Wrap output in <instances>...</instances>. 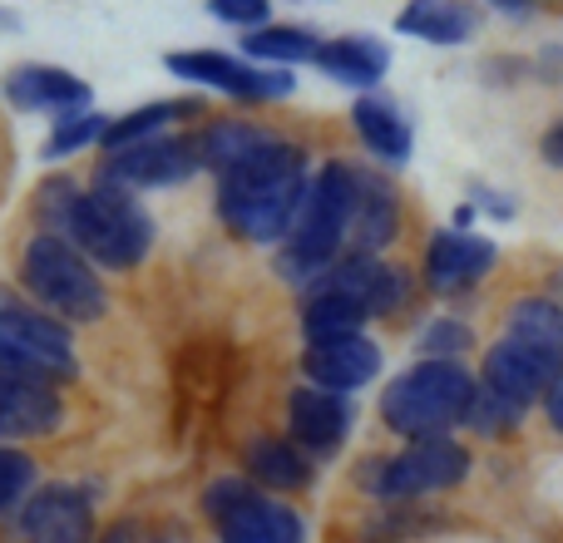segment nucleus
Returning a JSON list of instances; mask_svg holds the SVG:
<instances>
[{"label": "nucleus", "mask_w": 563, "mask_h": 543, "mask_svg": "<svg viewBox=\"0 0 563 543\" xmlns=\"http://www.w3.org/2000/svg\"><path fill=\"white\" fill-rule=\"evenodd\" d=\"M307 184H311V168L301 144L273 138L247 164L218 174V218L243 243L273 247L287 237L291 218H297L301 198H307Z\"/></svg>", "instance_id": "obj_1"}, {"label": "nucleus", "mask_w": 563, "mask_h": 543, "mask_svg": "<svg viewBox=\"0 0 563 543\" xmlns=\"http://www.w3.org/2000/svg\"><path fill=\"white\" fill-rule=\"evenodd\" d=\"M351 213H356V164H321L307 184L297 218H291L287 237H282L277 272L297 287L317 281L321 272L341 257V247L351 243Z\"/></svg>", "instance_id": "obj_2"}, {"label": "nucleus", "mask_w": 563, "mask_h": 543, "mask_svg": "<svg viewBox=\"0 0 563 543\" xmlns=\"http://www.w3.org/2000/svg\"><path fill=\"white\" fill-rule=\"evenodd\" d=\"M20 291L30 297V307L59 317L65 326H89L109 311V291L99 267L69 243L65 233H30L15 263Z\"/></svg>", "instance_id": "obj_3"}, {"label": "nucleus", "mask_w": 563, "mask_h": 543, "mask_svg": "<svg viewBox=\"0 0 563 543\" xmlns=\"http://www.w3.org/2000/svg\"><path fill=\"white\" fill-rule=\"evenodd\" d=\"M65 237L89 257L99 272H134L154 253V218L139 203V193L95 178L75 193V208L65 218Z\"/></svg>", "instance_id": "obj_4"}, {"label": "nucleus", "mask_w": 563, "mask_h": 543, "mask_svg": "<svg viewBox=\"0 0 563 543\" xmlns=\"http://www.w3.org/2000/svg\"><path fill=\"white\" fill-rule=\"evenodd\" d=\"M479 380L460 361H420L380 390V420L400 440H430L465 425Z\"/></svg>", "instance_id": "obj_5"}, {"label": "nucleus", "mask_w": 563, "mask_h": 543, "mask_svg": "<svg viewBox=\"0 0 563 543\" xmlns=\"http://www.w3.org/2000/svg\"><path fill=\"white\" fill-rule=\"evenodd\" d=\"M0 370L55 390L69 386L79 376L75 326H65L59 317L30 307V301H10L0 291Z\"/></svg>", "instance_id": "obj_6"}, {"label": "nucleus", "mask_w": 563, "mask_h": 543, "mask_svg": "<svg viewBox=\"0 0 563 543\" xmlns=\"http://www.w3.org/2000/svg\"><path fill=\"white\" fill-rule=\"evenodd\" d=\"M203 514L213 519L223 543H307L297 509L238 475H223L203 489Z\"/></svg>", "instance_id": "obj_7"}, {"label": "nucleus", "mask_w": 563, "mask_h": 543, "mask_svg": "<svg viewBox=\"0 0 563 543\" xmlns=\"http://www.w3.org/2000/svg\"><path fill=\"white\" fill-rule=\"evenodd\" d=\"M465 475H470V450L450 435H430V440H406V450L376 469L371 489L386 505H416L426 495L455 489Z\"/></svg>", "instance_id": "obj_8"}, {"label": "nucleus", "mask_w": 563, "mask_h": 543, "mask_svg": "<svg viewBox=\"0 0 563 543\" xmlns=\"http://www.w3.org/2000/svg\"><path fill=\"white\" fill-rule=\"evenodd\" d=\"M164 65H168V75L188 79V85L218 89L228 99H243V104H273V99H287L297 89L291 69L253 65V59L223 55V49H174Z\"/></svg>", "instance_id": "obj_9"}, {"label": "nucleus", "mask_w": 563, "mask_h": 543, "mask_svg": "<svg viewBox=\"0 0 563 543\" xmlns=\"http://www.w3.org/2000/svg\"><path fill=\"white\" fill-rule=\"evenodd\" d=\"M194 174H203V158H198L194 134H158V138H148V144L104 154V168H99V178L129 188V193H144V188H178Z\"/></svg>", "instance_id": "obj_10"}, {"label": "nucleus", "mask_w": 563, "mask_h": 543, "mask_svg": "<svg viewBox=\"0 0 563 543\" xmlns=\"http://www.w3.org/2000/svg\"><path fill=\"white\" fill-rule=\"evenodd\" d=\"M307 291H331V297L346 301L361 321H371V317H390V311L406 307L410 277L371 253H351V257H336L317 281H307Z\"/></svg>", "instance_id": "obj_11"}, {"label": "nucleus", "mask_w": 563, "mask_h": 543, "mask_svg": "<svg viewBox=\"0 0 563 543\" xmlns=\"http://www.w3.org/2000/svg\"><path fill=\"white\" fill-rule=\"evenodd\" d=\"M10 519L20 543H95V505L75 485H35Z\"/></svg>", "instance_id": "obj_12"}, {"label": "nucleus", "mask_w": 563, "mask_h": 543, "mask_svg": "<svg viewBox=\"0 0 563 543\" xmlns=\"http://www.w3.org/2000/svg\"><path fill=\"white\" fill-rule=\"evenodd\" d=\"M380 346L366 336V331H346V336H327V341H307L301 351V376L307 386L336 390V396H351V390L371 386L380 376Z\"/></svg>", "instance_id": "obj_13"}, {"label": "nucleus", "mask_w": 563, "mask_h": 543, "mask_svg": "<svg viewBox=\"0 0 563 543\" xmlns=\"http://www.w3.org/2000/svg\"><path fill=\"white\" fill-rule=\"evenodd\" d=\"M351 420H356V410H351V400L336 396V390L297 386L287 396V440L297 450H307L311 459L336 455L351 435Z\"/></svg>", "instance_id": "obj_14"}, {"label": "nucleus", "mask_w": 563, "mask_h": 543, "mask_svg": "<svg viewBox=\"0 0 563 543\" xmlns=\"http://www.w3.org/2000/svg\"><path fill=\"white\" fill-rule=\"evenodd\" d=\"M495 257L499 253L489 237H475L465 228H440L426 243V287L435 297H460L495 272Z\"/></svg>", "instance_id": "obj_15"}, {"label": "nucleus", "mask_w": 563, "mask_h": 543, "mask_svg": "<svg viewBox=\"0 0 563 543\" xmlns=\"http://www.w3.org/2000/svg\"><path fill=\"white\" fill-rule=\"evenodd\" d=\"M10 109L20 114H59V119H75V114H89L95 104V89L85 79H75L69 69L59 65H20L5 75L0 85Z\"/></svg>", "instance_id": "obj_16"}, {"label": "nucleus", "mask_w": 563, "mask_h": 543, "mask_svg": "<svg viewBox=\"0 0 563 543\" xmlns=\"http://www.w3.org/2000/svg\"><path fill=\"white\" fill-rule=\"evenodd\" d=\"M59 425H65V400H59L55 386H40V380L0 370V445L45 440Z\"/></svg>", "instance_id": "obj_17"}, {"label": "nucleus", "mask_w": 563, "mask_h": 543, "mask_svg": "<svg viewBox=\"0 0 563 543\" xmlns=\"http://www.w3.org/2000/svg\"><path fill=\"white\" fill-rule=\"evenodd\" d=\"M554 380L559 376L544 366V361L529 356V351L509 336H499L495 346L485 351V380H479V386H489L495 396H505L509 406H519V410L539 406V400L554 390Z\"/></svg>", "instance_id": "obj_18"}, {"label": "nucleus", "mask_w": 563, "mask_h": 543, "mask_svg": "<svg viewBox=\"0 0 563 543\" xmlns=\"http://www.w3.org/2000/svg\"><path fill=\"white\" fill-rule=\"evenodd\" d=\"M400 233V193L386 174L356 168V213H351V243L356 253L380 257Z\"/></svg>", "instance_id": "obj_19"}, {"label": "nucleus", "mask_w": 563, "mask_h": 543, "mask_svg": "<svg viewBox=\"0 0 563 543\" xmlns=\"http://www.w3.org/2000/svg\"><path fill=\"white\" fill-rule=\"evenodd\" d=\"M243 465H247V479H253L257 489H267V495H301V489L317 479V459L291 445L287 435L247 440Z\"/></svg>", "instance_id": "obj_20"}, {"label": "nucleus", "mask_w": 563, "mask_h": 543, "mask_svg": "<svg viewBox=\"0 0 563 543\" xmlns=\"http://www.w3.org/2000/svg\"><path fill=\"white\" fill-rule=\"evenodd\" d=\"M351 124H356L361 144H366L380 164H390V168L410 164V154H416V134H410V119L400 114L396 99L376 95V89L361 95L356 104H351Z\"/></svg>", "instance_id": "obj_21"}, {"label": "nucleus", "mask_w": 563, "mask_h": 543, "mask_svg": "<svg viewBox=\"0 0 563 543\" xmlns=\"http://www.w3.org/2000/svg\"><path fill=\"white\" fill-rule=\"evenodd\" d=\"M311 65L327 79H336V85L376 89L390 69V49H386V40H376V35H341V40H321Z\"/></svg>", "instance_id": "obj_22"}, {"label": "nucleus", "mask_w": 563, "mask_h": 543, "mask_svg": "<svg viewBox=\"0 0 563 543\" xmlns=\"http://www.w3.org/2000/svg\"><path fill=\"white\" fill-rule=\"evenodd\" d=\"M505 336L539 356L554 376H563V301L554 297H519L505 317Z\"/></svg>", "instance_id": "obj_23"}, {"label": "nucleus", "mask_w": 563, "mask_h": 543, "mask_svg": "<svg viewBox=\"0 0 563 543\" xmlns=\"http://www.w3.org/2000/svg\"><path fill=\"white\" fill-rule=\"evenodd\" d=\"M396 30L426 40V45H465L479 30V10L470 0H406Z\"/></svg>", "instance_id": "obj_24"}, {"label": "nucleus", "mask_w": 563, "mask_h": 543, "mask_svg": "<svg viewBox=\"0 0 563 543\" xmlns=\"http://www.w3.org/2000/svg\"><path fill=\"white\" fill-rule=\"evenodd\" d=\"M198 158H203V168H213V174H228V168L247 164V158L257 154V148H267L273 138V129L253 124V119H208L203 129H198Z\"/></svg>", "instance_id": "obj_25"}, {"label": "nucleus", "mask_w": 563, "mask_h": 543, "mask_svg": "<svg viewBox=\"0 0 563 543\" xmlns=\"http://www.w3.org/2000/svg\"><path fill=\"white\" fill-rule=\"evenodd\" d=\"M194 99H154V104H139L129 114L109 119L104 134H99V148L104 154H119V148H134V144H148L158 134H174V124L194 119Z\"/></svg>", "instance_id": "obj_26"}, {"label": "nucleus", "mask_w": 563, "mask_h": 543, "mask_svg": "<svg viewBox=\"0 0 563 543\" xmlns=\"http://www.w3.org/2000/svg\"><path fill=\"white\" fill-rule=\"evenodd\" d=\"M317 45L321 40L307 25H263L243 35V59L287 69V65H301V59H317Z\"/></svg>", "instance_id": "obj_27"}, {"label": "nucleus", "mask_w": 563, "mask_h": 543, "mask_svg": "<svg viewBox=\"0 0 563 543\" xmlns=\"http://www.w3.org/2000/svg\"><path fill=\"white\" fill-rule=\"evenodd\" d=\"M40 485L35 455H25L20 445H0V519H10Z\"/></svg>", "instance_id": "obj_28"}, {"label": "nucleus", "mask_w": 563, "mask_h": 543, "mask_svg": "<svg viewBox=\"0 0 563 543\" xmlns=\"http://www.w3.org/2000/svg\"><path fill=\"white\" fill-rule=\"evenodd\" d=\"M104 124H109V119H99L95 109H89V114H75V119H59V124L49 129V138H45V148H40V154H45L49 164H59V158H75V154H85L89 144H99V134H104Z\"/></svg>", "instance_id": "obj_29"}, {"label": "nucleus", "mask_w": 563, "mask_h": 543, "mask_svg": "<svg viewBox=\"0 0 563 543\" xmlns=\"http://www.w3.org/2000/svg\"><path fill=\"white\" fill-rule=\"evenodd\" d=\"M519 415H525V410L519 406H509L505 396H495V390L489 386H475V400H470V415H465V425L470 430H479V435H509V430L519 425Z\"/></svg>", "instance_id": "obj_30"}, {"label": "nucleus", "mask_w": 563, "mask_h": 543, "mask_svg": "<svg viewBox=\"0 0 563 543\" xmlns=\"http://www.w3.org/2000/svg\"><path fill=\"white\" fill-rule=\"evenodd\" d=\"M470 341H475V331H470L460 317H440L420 331V351H426V361H460L470 351Z\"/></svg>", "instance_id": "obj_31"}, {"label": "nucleus", "mask_w": 563, "mask_h": 543, "mask_svg": "<svg viewBox=\"0 0 563 543\" xmlns=\"http://www.w3.org/2000/svg\"><path fill=\"white\" fill-rule=\"evenodd\" d=\"M75 178H45L35 188V218H40V233H65V218L75 208Z\"/></svg>", "instance_id": "obj_32"}, {"label": "nucleus", "mask_w": 563, "mask_h": 543, "mask_svg": "<svg viewBox=\"0 0 563 543\" xmlns=\"http://www.w3.org/2000/svg\"><path fill=\"white\" fill-rule=\"evenodd\" d=\"M223 25H243V30H263L273 20V0H208Z\"/></svg>", "instance_id": "obj_33"}, {"label": "nucleus", "mask_w": 563, "mask_h": 543, "mask_svg": "<svg viewBox=\"0 0 563 543\" xmlns=\"http://www.w3.org/2000/svg\"><path fill=\"white\" fill-rule=\"evenodd\" d=\"M539 154H544L549 168H559V174H563V119L544 129V138H539Z\"/></svg>", "instance_id": "obj_34"}, {"label": "nucleus", "mask_w": 563, "mask_h": 543, "mask_svg": "<svg viewBox=\"0 0 563 543\" xmlns=\"http://www.w3.org/2000/svg\"><path fill=\"white\" fill-rule=\"evenodd\" d=\"M475 203L485 208V213H495V218H509V213H515V203H509V198H499L495 188H475Z\"/></svg>", "instance_id": "obj_35"}, {"label": "nucleus", "mask_w": 563, "mask_h": 543, "mask_svg": "<svg viewBox=\"0 0 563 543\" xmlns=\"http://www.w3.org/2000/svg\"><path fill=\"white\" fill-rule=\"evenodd\" d=\"M544 406H549V420H554V430L563 435V376L554 380V390L544 396Z\"/></svg>", "instance_id": "obj_36"}, {"label": "nucleus", "mask_w": 563, "mask_h": 543, "mask_svg": "<svg viewBox=\"0 0 563 543\" xmlns=\"http://www.w3.org/2000/svg\"><path fill=\"white\" fill-rule=\"evenodd\" d=\"M489 5H499V10H509V15H525L534 0H489Z\"/></svg>", "instance_id": "obj_37"}, {"label": "nucleus", "mask_w": 563, "mask_h": 543, "mask_svg": "<svg viewBox=\"0 0 563 543\" xmlns=\"http://www.w3.org/2000/svg\"><path fill=\"white\" fill-rule=\"evenodd\" d=\"M0 30H20V15H15V10L0 5Z\"/></svg>", "instance_id": "obj_38"}, {"label": "nucleus", "mask_w": 563, "mask_h": 543, "mask_svg": "<svg viewBox=\"0 0 563 543\" xmlns=\"http://www.w3.org/2000/svg\"><path fill=\"white\" fill-rule=\"evenodd\" d=\"M554 287H559V297H554V301H563V272H559V277H554Z\"/></svg>", "instance_id": "obj_39"}]
</instances>
